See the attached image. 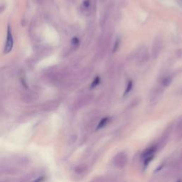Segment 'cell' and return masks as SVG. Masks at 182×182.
<instances>
[{
  "label": "cell",
  "mask_w": 182,
  "mask_h": 182,
  "mask_svg": "<svg viewBox=\"0 0 182 182\" xmlns=\"http://www.w3.org/2000/svg\"><path fill=\"white\" fill-rule=\"evenodd\" d=\"M128 162V157L125 152H119L113 158V164L117 169H122L126 166Z\"/></svg>",
  "instance_id": "cell-1"
},
{
  "label": "cell",
  "mask_w": 182,
  "mask_h": 182,
  "mask_svg": "<svg viewBox=\"0 0 182 182\" xmlns=\"http://www.w3.org/2000/svg\"><path fill=\"white\" fill-rule=\"evenodd\" d=\"M14 46V39L12 33H11V29L10 26L8 25L7 27V34H6V41L5 43V46H4V53L7 54L12 50Z\"/></svg>",
  "instance_id": "cell-2"
},
{
  "label": "cell",
  "mask_w": 182,
  "mask_h": 182,
  "mask_svg": "<svg viewBox=\"0 0 182 182\" xmlns=\"http://www.w3.org/2000/svg\"><path fill=\"white\" fill-rule=\"evenodd\" d=\"M132 86H133V83H132V81H129L128 83H127V87L126 89H125V94L124 95H126L128 94L129 92H130V91L132 88Z\"/></svg>",
  "instance_id": "cell-3"
},
{
  "label": "cell",
  "mask_w": 182,
  "mask_h": 182,
  "mask_svg": "<svg viewBox=\"0 0 182 182\" xmlns=\"http://www.w3.org/2000/svg\"><path fill=\"white\" fill-rule=\"evenodd\" d=\"M100 77L99 76H97L95 79H94V80L93 81V83H92L91 84V88H93V87H96L100 83Z\"/></svg>",
  "instance_id": "cell-4"
},
{
  "label": "cell",
  "mask_w": 182,
  "mask_h": 182,
  "mask_svg": "<svg viewBox=\"0 0 182 182\" xmlns=\"http://www.w3.org/2000/svg\"><path fill=\"white\" fill-rule=\"evenodd\" d=\"M119 44H120V40L117 39V40H116V41H115V43L114 48H113V52H115L117 50L118 47H119Z\"/></svg>",
  "instance_id": "cell-5"
},
{
  "label": "cell",
  "mask_w": 182,
  "mask_h": 182,
  "mask_svg": "<svg viewBox=\"0 0 182 182\" xmlns=\"http://www.w3.org/2000/svg\"><path fill=\"white\" fill-rule=\"evenodd\" d=\"M80 41H79V39H78L77 37H74L73 39H72V44L74 45V46H78V45L79 44Z\"/></svg>",
  "instance_id": "cell-6"
},
{
  "label": "cell",
  "mask_w": 182,
  "mask_h": 182,
  "mask_svg": "<svg viewBox=\"0 0 182 182\" xmlns=\"http://www.w3.org/2000/svg\"><path fill=\"white\" fill-rule=\"evenodd\" d=\"M90 4H91V2H90V0H84L83 1L84 7L88 8L90 6Z\"/></svg>",
  "instance_id": "cell-7"
},
{
  "label": "cell",
  "mask_w": 182,
  "mask_h": 182,
  "mask_svg": "<svg viewBox=\"0 0 182 182\" xmlns=\"http://www.w3.org/2000/svg\"><path fill=\"white\" fill-rule=\"evenodd\" d=\"M170 81H171V80H169V78H167L164 80V83H166L167 85V84L169 83Z\"/></svg>",
  "instance_id": "cell-8"
},
{
  "label": "cell",
  "mask_w": 182,
  "mask_h": 182,
  "mask_svg": "<svg viewBox=\"0 0 182 182\" xmlns=\"http://www.w3.org/2000/svg\"><path fill=\"white\" fill-rule=\"evenodd\" d=\"M181 161L182 162V152H181Z\"/></svg>",
  "instance_id": "cell-9"
}]
</instances>
